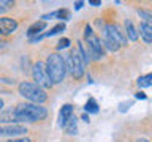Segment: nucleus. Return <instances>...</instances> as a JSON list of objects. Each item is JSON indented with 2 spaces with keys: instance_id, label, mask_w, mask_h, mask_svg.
<instances>
[{
  "instance_id": "15",
  "label": "nucleus",
  "mask_w": 152,
  "mask_h": 142,
  "mask_svg": "<svg viewBox=\"0 0 152 142\" xmlns=\"http://www.w3.org/2000/svg\"><path fill=\"white\" fill-rule=\"evenodd\" d=\"M62 128H64L65 133H68V134H76V133H78V123H76V118L70 117L68 120L62 125Z\"/></svg>"
},
{
  "instance_id": "16",
  "label": "nucleus",
  "mask_w": 152,
  "mask_h": 142,
  "mask_svg": "<svg viewBox=\"0 0 152 142\" xmlns=\"http://www.w3.org/2000/svg\"><path fill=\"white\" fill-rule=\"evenodd\" d=\"M102 46H104L108 51H111V52H117L119 49H121V46H119V44H117V43L114 41V40H111V38H109L108 35H104V33H103V41H102Z\"/></svg>"
},
{
  "instance_id": "33",
  "label": "nucleus",
  "mask_w": 152,
  "mask_h": 142,
  "mask_svg": "<svg viewBox=\"0 0 152 142\" xmlns=\"http://www.w3.org/2000/svg\"><path fill=\"white\" fill-rule=\"evenodd\" d=\"M0 134H2V126H0Z\"/></svg>"
},
{
  "instance_id": "19",
  "label": "nucleus",
  "mask_w": 152,
  "mask_h": 142,
  "mask_svg": "<svg viewBox=\"0 0 152 142\" xmlns=\"http://www.w3.org/2000/svg\"><path fill=\"white\" fill-rule=\"evenodd\" d=\"M151 84H152V74H146V76L138 78V85L140 87H151Z\"/></svg>"
},
{
  "instance_id": "8",
  "label": "nucleus",
  "mask_w": 152,
  "mask_h": 142,
  "mask_svg": "<svg viewBox=\"0 0 152 142\" xmlns=\"http://www.w3.org/2000/svg\"><path fill=\"white\" fill-rule=\"evenodd\" d=\"M18 28V22L13 17H0V35H10Z\"/></svg>"
},
{
  "instance_id": "29",
  "label": "nucleus",
  "mask_w": 152,
  "mask_h": 142,
  "mask_svg": "<svg viewBox=\"0 0 152 142\" xmlns=\"http://www.w3.org/2000/svg\"><path fill=\"white\" fill-rule=\"evenodd\" d=\"M81 118H83L84 122H89V115H87V114H83V117H81Z\"/></svg>"
},
{
  "instance_id": "5",
  "label": "nucleus",
  "mask_w": 152,
  "mask_h": 142,
  "mask_svg": "<svg viewBox=\"0 0 152 142\" xmlns=\"http://www.w3.org/2000/svg\"><path fill=\"white\" fill-rule=\"evenodd\" d=\"M65 65H66V71H70L71 76H73L75 79H81L84 76L86 62H84L83 57H81L78 49H73L70 52V55H68V59H66Z\"/></svg>"
},
{
  "instance_id": "6",
  "label": "nucleus",
  "mask_w": 152,
  "mask_h": 142,
  "mask_svg": "<svg viewBox=\"0 0 152 142\" xmlns=\"http://www.w3.org/2000/svg\"><path fill=\"white\" fill-rule=\"evenodd\" d=\"M32 76H33L35 84L38 85V87H41L43 90L49 88L52 85L49 76H48V73H46V66H45L43 62H37V63L32 66Z\"/></svg>"
},
{
  "instance_id": "27",
  "label": "nucleus",
  "mask_w": 152,
  "mask_h": 142,
  "mask_svg": "<svg viewBox=\"0 0 152 142\" xmlns=\"http://www.w3.org/2000/svg\"><path fill=\"white\" fill-rule=\"evenodd\" d=\"M89 5H92V7H100V5H102V2H100V0H90Z\"/></svg>"
},
{
  "instance_id": "12",
  "label": "nucleus",
  "mask_w": 152,
  "mask_h": 142,
  "mask_svg": "<svg viewBox=\"0 0 152 142\" xmlns=\"http://www.w3.org/2000/svg\"><path fill=\"white\" fill-rule=\"evenodd\" d=\"M16 114H14V109H8V111H3L0 112V123H16Z\"/></svg>"
},
{
  "instance_id": "22",
  "label": "nucleus",
  "mask_w": 152,
  "mask_h": 142,
  "mask_svg": "<svg viewBox=\"0 0 152 142\" xmlns=\"http://www.w3.org/2000/svg\"><path fill=\"white\" fill-rule=\"evenodd\" d=\"M138 16L144 19L146 24H151V21H152V14L149 11H144V9H138Z\"/></svg>"
},
{
  "instance_id": "18",
  "label": "nucleus",
  "mask_w": 152,
  "mask_h": 142,
  "mask_svg": "<svg viewBox=\"0 0 152 142\" xmlns=\"http://www.w3.org/2000/svg\"><path fill=\"white\" fill-rule=\"evenodd\" d=\"M84 109H86V112H89V114H97L98 112V104L94 98H89V101L86 103Z\"/></svg>"
},
{
  "instance_id": "32",
  "label": "nucleus",
  "mask_w": 152,
  "mask_h": 142,
  "mask_svg": "<svg viewBox=\"0 0 152 142\" xmlns=\"http://www.w3.org/2000/svg\"><path fill=\"white\" fill-rule=\"evenodd\" d=\"M3 46V43H2V40H0V47H2Z\"/></svg>"
},
{
  "instance_id": "31",
  "label": "nucleus",
  "mask_w": 152,
  "mask_h": 142,
  "mask_svg": "<svg viewBox=\"0 0 152 142\" xmlns=\"http://www.w3.org/2000/svg\"><path fill=\"white\" fill-rule=\"evenodd\" d=\"M136 142H149V141H147V139H138Z\"/></svg>"
},
{
  "instance_id": "2",
  "label": "nucleus",
  "mask_w": 152,
  "mask_h": 142,
  "mask_svg": "<svg viewBox=\"0 0 152 142\" xmlns=\"http://www.w3.org/2000/svg\"><path fill=\"white\" fill-rule=\"evenodd\" d=\"M46 73L49 76L52 84H60L66 76V65L64 57L59 54H51L46 60Z\"/></svg>"
},
{
  "instance_id": "11",
  "label": "nucleus",
  "mask_w": 152,
  "mask_h": 142,
  "mask_svg": "<svg viewBox=\"0 0 152 142\" xmlns=\"http://www.w3.org/2000/svg\"><path fill=\"white\" fill-rule=\"evenodd\" d=\"M140 33L142 36V40H144V43H149L152 41V25L151 24H146V22H141L140 24Z\"/></svg>"
},
{
  "instance_id": "4",
  "label": "nucleus",
  "mask_w": 152,
  "mask_h": 142,
  "mask_svg": "<svg viewBox=\"0 0 152 142\" xmlns=\"http://www.w3.org/2000/svg\"><path fill=\"white\" fill-rule=\"evenodd\" d=\"M84 38H86V43H87V47H89V51H87L89 57H92L94 60H100L103 57V46H102L100 38L95 35V32L92 30L90 25H86Z\"/></svg>"
},
{
  "instance_id": "9",
  "label": "nucleus",
  "mask_w": 152,
  "mask_h": 142,
  "mask_svg": "<svg viewBox=\"0 0 152 142\" xmlns=\"http://www.w3.org/2000/svg\"><path fill=\"white\" fill-rule=\"evenodd\" d=\"M27 133V128L24 125H16V123H13V125H7L5 128H2V134L5 136H10V137H16V136H22Z\"/></svg>"
},
{
  "instance_id": "21",
  "label": "nucleus",
  "mask_w": 152,
  "mask_h": 142,
  "mask_svg": "<svg viewBox=\"0 0 152 142\" xmlns=\"http://www.w3.org/2000/svg\"><path fill=\"white\" fill-rule=\"evenodd\" d=\"M11 7H14V2H10V0H0V13L8 11Z\"/></svg>"
},
{
  "instance_id": "7",
  "label": "nucleus",
  "mask_w": 152,
  "mask_h": 142,
  "mask_svg": "<svg viewBox=\"0 0 152 142\" xmlns=\"http://www.w3.org/2000/svg\"><path fill=\"white\" fill-rule=\"evenodd\" d=\"M104 35H108L111 40H114L119 46H124L127 43L125 33L122 32V28L119 27L117 24H109V25L104 27Z\"/></svg>"
},
{
  "instance_id": "3",
  "label": "nucleus",
  "mask_w": 152,
  "mask_h": 142,
  "mask_svg": "<svg viewBox=\"0 0 152 142\" xmlns=\"http://www.w3.org/2000/svg\"><path fill=\"white\" fill-rule=\"evenodd\" d=\"M18 90H19V93H21V96H24L33 104H40L41 106V104L48 99L46 92L41 87H38L35 82H27V80H24V82L19 84Z\"/></svg>"
},
{
  "instance_id": "20",
  "label": "nucleus",
  "mask_w": 152,
  "mask_h": 142,
  "mask_svg": "<svg viewBox=\"0 0 152 142\" xmlns=\"http://www.w3.org/2000/svg\"><path fill=\"white\" fill-rule=\"evenodd\" d=\"M64 30H65V24H57L56 27L51 28V32L45 33L43 36H54V35H57V33H60V32H64Z\"/></svg>"
},
{
  "instance_id": "17",
  "label": "nucleus",
  "mask_w": 152,
  "mask_h": 142,
  "mask_svg": "<svg viewBox=\"0 0 152 142\" xmlns=\"http://www.w3.org/2000/svg\"><path fill=\"white\" fill-rule=\"evenodd\" d=\"M125 28H127L128 38H130L132 41H136V40H138V32H136L135 25L132 24V21H125Z\"/></svg>"
},
{
  "instance_id": "25",
  "label": "nucleus",
  "mask_w": 152,
  "mask_h": 142,
  "mask_svg": "<svg viewBox=\"0 0 152 142\" xmlns=\"http://www.w3.org/2000/svg\"><path fill=\"white\" fill-rule=\"evenodd\" d=\"M8 142H32V141L27 139V137H14V139H10Z\"/></svg>"
},
{
  "instance_id": "26",
  "label": "nucleus",
  "mask_w": 152,
  "mask_h": 142,
  "mask_svg": "<svg viewBox=\"0 0 152 142\" xmlns=\"http://www.w3.org/2000/svg\"><path fill=\"white\" fill-rule=\"evenodd\" d=\"M135 96H136L138 99H146V98H147V96H146V93H142V92H138Z\"/></svg>"
},
{
  "instance_id": "24",
  "label": "nucleus",
  "mask_w": 152,
  "mask_h": 142,
  "mask_svg": "<svg viewBox=\"0 0 152 142\" xmlns=\"http://www.w3.org/2000/svg\"><path fill=\"white\" fill-rule=\"evenodd\" d=\"M128 106H132V101H128V103H121V104H119V111H121V112H125L127 109H128Z\"/></svg>"
},
{
  "instance_id": "30",
  "label": "nucleus",
  "mask_w": 152,
  "mask_h": 142,
  "mask_svg": "<svg viewBox=\"0 0 152 142\" xmlns=\"http://www.w3.org/2000/svg\"><path fill=\"white\" fill-rule=\"evenodd\" d=\"M2 111H3V99L0 98V112H2Z\"/></svg>"
},
{
  "instance_id": "28",
  "label": "nucleus",
  "mask_w": 152,
  "mask_h": 142,
  "mask_svg": "<svg viewBox=\"0 0 152 142\" xmlns=\"http://www.w3.org/2000/svg\"><path fill=\"white\" fill-rule=\"evenodd\" d=\"M83 5H84V2H76L75 3V9H81V8H83Z\"/></svg>"
},
{
  "instance_id": "1",
  "label": "nucleus",
  "mask_w": 152,
  "mask_h": 142,
  "mask_svg": "<svg viewBox=\"0 0 152 142\" xmlns=\"http://www.w3.org/2000/svg\"><path fill=\"white\" fill-rule=\"evenodd\" d=\"M14 114H16L18 122H27V123L40 122V120H45L48 117L46 107L40 106V104H33V103L19 104V106L14 109Z\"/></svg>"
},
{
  "instance_id": "13",
  "label": "nucleus",
  "mask_w": 152,
  "mask_h": 142,
  "mask_svg": "<svg viewBox=\"0 0 152 142\" xmlns=\"http://www.w3.org/2000/svg\"><path fill=\"white\" fill-rule=\"evenodd\" d=\"M70 117H73V106H71V104H64L62 109H60V117H59L60 126L64 125V123L68 120Z\"/></svg>"
},
{
  "instance_id": "14",
  "label": "nucleus",
  "mask_w": 152,
  "mask_h": 142,
  "mask_svg": "<svg viewBox=\"0 0 152 142\" xmlns=\"http://www.w3.org/2000/svg\"><path fill=\"white\" fill-rule=\"evenodd\" d=\"M70 19V13L66 11V9H57V11H54V13H49V14H45L43 16V19H45V22L48 21V19Z\"/></svg>"
},
{
  "instance_id": "10",
  "label": "nucleus",
  "mask_w": 152,
  "mask_h": 142,
  "mask_svg": "<svg viewBox=\"0 0 152 142\" xmlns=\"http://www.w3.org/2000/svg\"><path fill=\"white\" fill-rule=\"evenodd\" d=\"M45 28H46V22H45V21H37V22H33L32 25L28 27V30H27V36H28V38L38 36L43 30H45Z\"/></svg>"
},
{
  "instance_id": "23",
  "label": "nucleus",
  "mask_w": 152,
  "mask_h": 142,
  "mask_svg": "<svg viewBox=\"0 0 152 142\" xmlns=\"http://www.w3.org/2000/svg\"><path fill=\"white\" fill-rule=\"evenodd\" d=\"M70 46V40L68 38H62V40L59 41V44H57V49H65V47H68Z\"/></svg>"
}]
</instances>
